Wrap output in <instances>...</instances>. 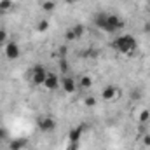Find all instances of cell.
Instances as JSON below:
<instances>
[{"mask_svg":"<svg viewBox=\"0 0 150 150\" xmlns=\"http://www.w3.org/2000/svg\"><path fill=\"white\" fill-rule=\"evenodd\" d=\"M113 49L122 52V54H133L138 49V40L133 35H119L113 40Z\"/></svg>","mask_w":150,"mask_h":150,"instance_id":"cell-1","label":"cell"},{"mask_svg":"<svg viewBox=\"0 0 150 150\" xmlns=\"http://www.w3.org/2000/svg\"><path fill=\"white\" fill-rule=\"evenodd\" d=\"M4 54H5V58L7 59H18L19 56H21V47H19V44L18 42H14V40H9L5 45H4Z\"/></svg>","mask_w":150,"mask_h":150,"instance_id":"cell-2","label":"cell"},{"mask_svg":"<svg viewBox=\"0 0 150 150\" xmlns=\"http://www.w3.org/2000/svg\"><path fill=\"white\" fill-rule=\"evenodd\" d=\"M37 126L42 133H52L56 129V120L51 115H42V117H38Z\"/></svg>","mask_w":150,"mask_h":150,"instance_id":"cell-3","label":"cell"},{"mask_svg":"<svg viewBox=\"0 0 150 150\" xmlns=\"http://www.w3.org/2000/svg\"><path fill=\"white\" fill-rule=\"evenodd\" d=\"M122 26H124V23H122V19H120L117 14H108V16H107V26H105V32H107V33H115V32H119Z\"/></svg>","mask_w":150,"mask_h":150,"instance_id":"cell-4","label":"cell"},{"mask_svg":"<svg viewBox=\"0 0 150 150\" xmlns=\"http://www.w3.org/2000/svg\"><path fill=\"white\" fill-rule=\"evenodd\" d=\"M32 82L35 84V86H42L44 84V80H45V77H47V70H45V67H42V65H35L33 68H32Z\"/></svg>","mask_w":150,"mask_h":150,"instance_id":"cell-5","label":"cell"},{"mask_svg":"<svg viewBox=\"0 0 150 150\" xmlns=\"http://www.w3.org/2000/svg\"><path fill=\"white\" fill-rule=\"evenodd\" d=\"M59 84H61V80H59V77L54 74V72H47V77H45V80H44V87L47 89V91H56L58 87H59Z\"/></svg>","mask_w":150,"mask_h":150,"instance_id":"cell-6","label":"cell"},{"mask_svg":"<svg viewBox=\"0 0 150 150\" xmlns=\"http://www.w3.org/2000/svg\"><path fill=\"white\" fill-rule=\"evenodd\" d=\"M84 33H86V26L84 25H75L72 26L70 30H67V40H79V38L84 37Z\"/></svg>","mask_w":150,"mask_h":150,"instance_id":"cell-7","label":"cell"},{"mask_svg":"<svg viewBox=\"0 0 150 150\" xmlns=\"http://www.w3.org/2000/svg\"><path fill=\"white\" fill-rule=\"evenodd\" d=\"M77 87H79V84H77V80H75L74 77L65 75V77L61 79V89H63L65 93L72 94V93H75V89H77Z\"/></svg>","mask_w":150,"mask_h":150,"instance_id":"cell-8","label":"cell"},{"mask_svg":"<svg viewBox=\"0 0 150 150\" xmlns=\"http://www.w3.org/2000/svg\"><path fill=\"white\" fill-rule=\"evenodd\" d=\"M119 94V87L117 86H107V87H103V91H101V98L105 100V101H112L113 98Z\"/></svg>","mask_w":150,"mask_h":150,"instance_id":"cell-9","label":"cell"},{"mask_svg":"<svg viewBox=\"0 0 150 150\" xmlns=\"http://www.w3.org/2000/svg\"><path fill=\"white\" fill-rule=\"evenodd\" d=\"M107 12H98L96 16H94V25H96V28L98 30H103L105 32V26H107Z\"/></svg>","mask_w":150,"mask_h":150,"instance_id":"cell-10","label":"cell"},{"mask_svg":"<svg viewBox=\"0 0 150 150\" xmlns=\"http://www.w3.org/2000/svg\"><path fill=\"white\" fill-rule=\"evenodd\" d=\"M26 138H14L11 143H9V149L11 150H23L25 147H26Z\"/></svg>","mask_w":150,"mask_h":150,"instance_id":"cell-11","label":"cell"},{"mask_svg":"<svg viewBox=\"0 0 150 150\" xmlns=\"http://www.w3.org/2000/svg\"><path fill=\"white\" fill-rule=\"evenodd\" d=\"M77 84H79V87H82V89H91V86H93V79H91L89 75H82L80 80H79Z\"/></svg>","mask_w":150,"mask_h":150,"instance_id":"cell-12","label":"cell"},{"mask_svg":"<svg viewBox=\"0 0 150 150\" xmlns=\"http://www.w3.org/2000/svg\"><path fill=\"white\" fill-rule=\"evenodd\" d=\"M49 30V21L47 19H40L37 25V32L38 33H44V32H47Z\"/></svg>","mask_w":150,"mask_h":150,"instance_id":"cell-13","label":"cell"},{"mask_svg":"<svg viewBox=\"0 0 150 150\" xmlns=\"http://www.w3.org/2000/svg\"><path fill=\"white\" fill-rule=\"evenodd\" d=\"M12 9V0H0V12L11 11Z\"/></svg>","mask_w":150,"mask_h":150,"instance_id":"cell-14","label":"cell"},{"mask_svg":"<svg viewBox=\"0 0 150 150\" xmlns=\"http://www.w3.org/2000/svg\"><path fill=\"white\" fill-rule=\"evenodd\" d=\"M54 7H56V4H54L52 0H45V2L42 4V9H44L45 12H51V11H54Z\"/></svg>","mask_w":150,"mask_h":150,"instance_id":"cell-15","label":"cell"},{"mask_svg":"<svg viewBox=\"0 0 150 150\" xmlns=\"http://www.w3.org/2000/svg\"><path fill=\"white\" fill-rule=\"evenodd\" d=\"M142 89L140 87H134V89H131V93H129V96H131V100H140L142 98Z\"/></svg>","mask_w":150,"mask_h":150,"instance_id":"cell-16","label":"cell"},{"mask_svg":"<svg viewBox=\"0 0 150 150\" xmlns=\"http://www.w3.org/2000/svg\"><path fill=\"white\" fill-rule=\"evenodd\" d=\"M7 38H9V33L5 32V28H0V45H5L9 42Z\"/></svg>","mask_w":150,"mask_h":150,"instance_id":"cell-17","label":"cell"},{"mask_svg":"<svg viewBox=\"0 0 150 150\" xmlns=\"http://www.w3.org/2000/svg\"><path fill=\"white\" fill-rule=\"evenodd\" d=\"M150 119V112L149 110H142L140 112V122H147Z\"/></svg>","mask_w":150,"mask_h":150,"instance_id":"cell-18","label":"cell"},{"mask_svg":"<svg viewBox=\"0 0 150 150\" xmlns=\"http://www.w3.org/2000/svg\"><path fill=\"white\" fill-rule=\"evenodd\" d=\"M86 105H87V107H94V105H96V100H94L93 96H87V98H86Z\"/></svg>","mask_w":150,"mask_h":150,"instance_id":"cell-19","label":"cell"},{"mask_svg":"<svg viewBox=\"0 0 150 150\" xmlns=\"http://www.w3.org/2000/svg\"><path fill=\"white\" fill-rule=\"evenodd\" d=\"M142 142H143L145 147H150V134H145V136L142 138Z\"/></svg>","mask_w":150,"mask_h":150,"instance_id":"cell-20","label":"cell"},{"mask_svg":"<svg viewBox=\"0 0 150 150\" xmlns=\"http://www.w3.org/2000/svg\"><path fill=\"white\" fill-rule=\"evenodd\" d=\"M7 138V131L4 127H0V140H5Z\"/></svg>","mask_w":150,"mask_h":150,"instance_id":"cell-21","label":"cell"},{"mask_svg":"<svg viewBox=\"0 0 150 150\" xmlns=\"http://www.w3.org/2000/svg\"><path fill=\"white\" fill-rule=\"evenodd\" d=\"M59 68H61L63 72H67V61H65V59H61V61H59Z\"/></svg>","mask_w":150,"mask_h":150,"instance_id":"cell-22","label":"cell"},{"mask_svg":"<svg viewBox=\"0 0 150 150\" xmlns=\"http://www.w3.org/2000/svg\"><path fill=\"white\" fill-rule=\"evenodd\" d=\"M143 32H145V33H150V23H147V25L143 26Z\"/></svg>","mask_w":150,"mask_h":150,"instance_id":"cell-23","label":"cell"},{"mask_svg":"<svg viewBox=\"0 0 150 150\" xmlns=\"http://www.w3.org/2000/svg\"><path fill=\"white\" fill-rule=\"evenodd\" d=\"M149 12H150V4H149Z\"/></svg>","mask_w":150,"mask_h":150,"instance_id":"cell-24","label":"cell"},{"mask_svg":"<svg viewBox=\"0 0 150 150\" xmlns=\"http://www.w3.org/2000/svg\"><path fill=\"white\" fill-rule=\"evenodd\" d=\"M0 142H2V140H0Z\"/></svg>","mask_w":150,"mask_h":150,"instance_id":"cell-25","label":"cell"}]
</instances>
